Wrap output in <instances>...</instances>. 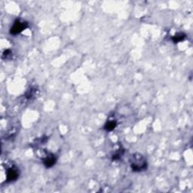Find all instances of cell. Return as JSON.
<instances>
[{
    "instance_id": "obj_1",
    "label": "cell",
    "mask_w": 193,
    "mask_h": 193,
    "mask_svg": "<svg viewBox=\"0 0 193 193\" xmlns=\"http://www.w3.org/2000/svg\"><path fill=\"white\" fill-rule=\"evenodd\" d=\"M131 167L132 170L135 172H140L146 170L147 164L145 158L139 153H136L132 155L131 161Z\"/></svg>"
},
{
    "instance_id": "obj_2",
    "label": "cell",
    "mask_w": 193,
    "mask_h": 193,
    "mask_svg": "<svg viewBox=\"0 0 193 193\" xmlns=\"http://www.w3.org/2000/svg\"><path fill=\"white\" fill-rule=\"evenodd\" d=\"M28 27V23L27 22L20 21V20H16L12 28L10 29V33L12 35H18L23 32Z\"/></svg>"
},
{
    "instance_id": "obj_3",
    "label": "cell",
    "mask_w": 193,
    "mask_h": 193,
    "mask_svg": "<svg viewBox=\"0 0 193 193\" xmlns=\"http://www.w3.org/2000/svg\"><path fill=\"white\" fill-rule=\"evenodd\" d=\"M19 177V171L18 169L15 167L8 169L6 174V180L7 182H13L15 181Z\"/></svg>"
},
{
    "instance_id": "obj_4",
    "label": "cell",
    "mask_w": 193,
    "mask_h": 193,
    "mask_svg": "<svg viewBox=\"0 0 193 193\" xmlns=\"http://www.w3.org/2000/svg\"><path fill=\"white\" fill-rule=\"evenodd\" d=\"M57 158L54 154H48V155L44 159L43 164L46 168H49L53 167L54 165L56 164Z\"/></svg>"
},
{
    "instance_id": "obj_5",
    "label": "cell",
    "mask_w": 193,
    "mask_h": 193,
    "mask_svg": "<svg viewBox=\"0 0 193 193\" xmlns=\"http://www.w3.org/2000/svg\"><path fill=\"white\" fill-rule=\"evenodd\" d=\"M116 122L115 120H109L106 123L104 126V129L107 130L108 131H111L112 130H114L116 127Z\"/></svg>"
},
{
    "instance_id": "obj_6",
    "label": "cell",
    "mask_w": 193,
    "mask_h": 193,
    "mask_svg": "<svg viewBox=\"0 0 193 193\" xmlns=\"http://www.w3.org/2000/svg\"><path fill=\"white\" fill-rule=\"evenodd\" d=\"M185 38V35L184 33H180L172 37V41H173L174 43H178V42H182V41L184 40Z\"/></svg>"
},
{
    "instance_id": "obj_7",
    "label": "cell",
    "mask_w": 193,
    "mask_h": 193,
    "mask_svg": "<svg viewBox=\"0 0 193 193\" xmlns=\"http://www.w3.org/2000/svg\"><path fill=\"white\" fill-rule=\"evenodd\" d=\"M35 95V90H33V88H31L30 90H29L27 92V94H26V97L27 99H31L33 96Z\"/></svg>"
},
{
    "instance_id": "obj_8",
    "label": "cell",
    "mask_w": 193,
    "mask_h": 193,
    "mask_svg": "<svg viewBox=\"0 0 193 193\" xmlns=\"http://www.w3.org/2000/svg\"><path fill=\"white\" fill-rule=\"evenodd\" d=\"M12 54V52H11L10 50H5V51L3 52V57L4 58V57H6V58L8 57V56H9V55Z\"/></svg>"
}]
</instances>
